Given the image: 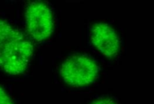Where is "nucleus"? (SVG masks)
<instances>
[{"instance_id":"f257e3e1","label":"nucleus","mask_w":154,"mask_h":104,"mask_svg":"<svg viewBox=\"0 0 154 104\" xmlns=\"http://www.w3.org/2000/svg\"><path fill=\"white\" fill-rule=\"evenodd\" d=\"M34 47L23 34L0 19V67L11 75L24 73Z\"/></svg>"},{"instance_id":"f03ea898","label":"nucleus","mask_w":154,"mask_h":104,"mask_svg":"<svg viewBox=\"0 0 154 104\" xmlns=\"http://www.w3.org/2000/svg\"><path fill=\"white\" fill-rule=\"evenodd\" d=\"M99 72V66L92 58L86 55H74L63 63L60 76L69 85L84 87L93 83Z\"/></svg>"},{"instance_id":"7ed1b4c3","label":"nucleus","mask_w":154,"mask_h":104,"mask_svg":"<svg viewBox=\"0 0 154 104\" xmlns=\"http://www.w3.org/2000/svg\"><path fill=\"white\" fill-rule=\"evenodd\" d=\"M25 16L27 31L35 40L42 42L51 37L54 31V16L45 2L29 3L26 9Z\"/></svg>"},{"instance_id":"20e7f679","label":"nucleus","mask_w":154,"mask_h":104,"mask_svg":"<svg viewBox=\"0 0 154 104\" xmlns=\"http://www.w3.org/2000/svg\"><path fill=\"white\" fill-rule=\"evenodd\" d=\"M91 40L93 46L104 56L114 58L118 54L120 48V38L115 30L108 24H95L91 31Z\"/></svg>"},{"instance_id":"39448f33","label":"nucleus","mask_w":154,"mask_h":104,"mask_svg":"<svg viewBox=\"0 0 154 104\" xmlns=\"http://www.w3.org/2000/svg\"><path fill=\"white\" fill-rule=\"evenodd\" d=\"M0 104H14L10 96L0 86Z\"/></svg>"},{"instance_id":"423d86ee","label":"nucleus","mask_w":154,"mask_h":104,"mask_svg":"<svg viewBox=\"0 0 154 104\" xmlns=\"http://www.w3.org/2000/svg\"><path fill=\"white\" fill-rule=\"evenodd\" d=\"M91 104H117L110 98H101L93 101Z\"/></svg>"}]
</instances>
